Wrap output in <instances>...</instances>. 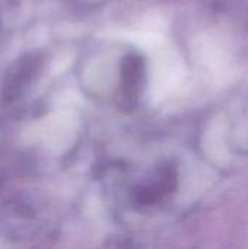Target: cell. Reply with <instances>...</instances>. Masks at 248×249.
<instances>
[{
    "instance_id": "6da1fadb",
    "label": "cell",
    "mask_w": 248,
    "mask_h": 249,
    "mask_svg": "<svg viewBox=\"0 0 248 249\" xmlns=\"http://www.w3.org/2000/svg\"><path fill=\"white\" fill-rule=\"evenodd\" d=\"M41 66H42V57L38 53L26 54L19 61H16L4 79L3 96L7 101H15L23 92V89L32 82V79L38 74Z\"/></svg>"
},
{
    "instance_id": "7a4b0ae2",
    "label": "cell",
    "mask_w": 248,
    "mask_h": 249,
    "mask_svg": "<svg viewBox=\"0 0 248 249\" xmlns=\"http://www.w3.org/2000/svg\"><path fill=\"white\" fill-rule=\"evenodd\" d=\"M145 66L139 55H129L121 66V83L118 93V105L123 109H133L137 104L140 83L143 79Z\"/></svg>"
}]
</instances>
